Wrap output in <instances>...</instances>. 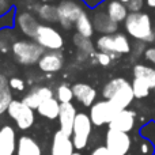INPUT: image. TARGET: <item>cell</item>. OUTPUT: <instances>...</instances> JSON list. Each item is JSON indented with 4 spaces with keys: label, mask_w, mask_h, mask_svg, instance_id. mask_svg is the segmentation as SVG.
I'll list each match as a JSON object with an SVG mask.
<instances>
[{
    "label": "cell",
    "mask_w": 155,
    "mask_h": 155,
    "mask_svg": "<svg viewBox=\"0 0 155 155\" xmlns=\"http://www.w3.org/2000/svg\"><path fill=\"white\" fill-rule=\"evenodd\" d=\"M8 116L15 121L16 127L22 131H26V129L31 128L33 124L35 121V114H34V109L26 105L23 101H18V99H14L11 102L10 107H8Z\"/></svg>",
    "instance_id": "8992f818"
},
{
    "label": "cell",
    "mask_w": 155,
    "mask_h": 155,
    "mask_svg": "<svg viewBox=\"0 0 155 155\" xmlns=\"http://www.w3.org/2000/svg\"><path fill=\"white\" fill-rule=\"evenodd\" d=\"M72 40H74V45H75L78 49V54H79V56L87 59L88 56H91V54L94 53V49L95 48H94V44H93V41H91V38L84 37V35L76 33V34H74Z\"/></svg>",
    "instance_id": "d4e9b609"
},
{
    "label": "cell",
    "mask_w": 155,
    "mask_h": 155,
    "mask_svg": "<svg viewBox=\"0 0 155 155\" xmlns=\"http://www.w3.org/2000/svg\"><path fill=\"white\" fill-rule=\"evenodd\" d=\"M14 59L22 65H33L38 64L40 59L45 53V49L37 41L29 40H18L11 45Z\"/></svg>",
    "instance_id": "3957f363"
},
{
    "label": "cell",
    "mask_w": 155,
    "mask_h": 155,
    "mask_svg": "<svg viewBox=\"0 0 155 155\" xmlns=\"http://www.w3.org/2000/svg\"><path fill=\"white\" fill-rule=\"evenodd\" d=\"M132 88H134V94L136 99H143L150 94L151 87L142 79H137V78H134L132 80Z\"/></svg>",
    "instance_id": "83f0119b"
},
{
    "label": "cell",
    "mask_w": 155,
    "mask_h": 155,
    "mask_svg": "<svg viewBox=\"0 0 155 155\" xmlns=\"http://www.w3.org/2000/svg\"><path fill=\"white\" fill-rule=\"evenodd\" d=\"M0 155H3V146H2V136H0Z\"/></svg>",
    "instance_id": "f35d334b"
},
{
    "label": "cell",
    "mask_w": 155,
    "mask_h": 155,
    "mask_svg": "<svg viewBox=\"0 0 155 155\" xmlns=\"http://www.w3.org/2000/svg\"><path fill=\"white\" fill-rule=\"evenodd\" d=\"M74 97L78 102L83 105V106H91L97 99V91L93 86L87 84V83H75L72 86Z\"/></svg>",
    "instance_id": "ac0fdd59"
},
{
    "label": "cell",
    "mask_w": 155,
    "mask_h": 155,
    "mask_svg": "<svg viewBox=\"0 0 155 155\" xmlns=\"http://www.w3.org/2000/svg\"><path fill=\"white\" fill-rule=\"evenodd\" d=\"M76 114H78L76 107L72 105V102H65V104L60 105V114H59L60 131H63L68 136H72V129Z\"/></svg>",
    "instance_id": "9a60e30c"
},
{
    "label": "cell",
    "mask_w": 155,
    "mask_h": 155,
    "mask_svg": "<svg viewBox=\"0 0 155 155\" xmlns=\"http://www.w3.org/2000/svg\"><path fill=\"white\" fill-rule=\"evenodd\" d=\"M146 49H147V46H146V42H143V41H136V42L132 45V56L135 57H139L142 56V54H144Z\"/></svg>",
    "instance_id": "1f68e13d"
},
{
    "label": "cell",
    "mask_w": 155,
    "mask_h": 155,
    "mask_svg": "<svg viewBox=\"0 0 155 155\" xmlns=\"http://www.w3.org/2000/svg\"><path fill=\"white\" fill-rule=\"evenodd\" d=\"M105 146L110 155H128L132 148V137L128 132L107 129L105 135Z\"/></svg>",
    "instance_id": "52a82bcc"
},
{
    "label": "cell",
    "mask_w": 155,
    "mask_h": 155,
    "mask_svg": "<svg viewBox=\"0 0 155 155\" xmlns=\"http://www.w3.org/2000/svg\"><path fill=\"white\" fill-rule=\"evenodd\" d=\"M8 86H10L12 90H16V91H23L25 87H26V83L22 78H18V76H14L8 80Z\"/></svg>",
    "instance_id": "4dcf8cb0"
},
{
    "label": "cell",
    "mask_w": 155,
    "mask_h": 155,
    "mask_svg": "<svg viewBox=\"0 0 155 155\" xmlns=\"http://www.w3.org/2000/svg\"><path fill=\"white\" fill-rule=\"evenodd\" d=\"M90 155H110L109 150L106 148V146H98L90 153Z\"/></svg>",
    "instance_id": "e575fe53"
},
{
    "label": "cell",
    "mask_w": 155,
    "mask_h": 155,
    "mask_svg": "<svg viewBox=\"0 0 155 155\" xmlns=\"http://www.w3.org/2000/svg\"><path fill=\"white\" fill-rule=\"evenodd\" d=\"M135 123H136V113L134 110L123 109L114 116V118L107 124V127H109V129L129 134L135 128Z\"/></svg>",
    "instance_id": "8fae6325"
},
{
    "label": "cell",
    "mask_w": 155,
    "mask_h": 155,
    "mask_svg": "<svg viewBox=\"0 0 155 155\" xmlns=\"http://www.w3.org/2000/svg\"><path fill=\"white\" fill-rule=\"evenodd\" d=\"M125 31L135 41H143L146 44L155 42V29L151 16L147 12H129L124 22Z\"/></svg>",
    "instance_id": "6da1fadb"
},
{
    "label": "cell",
    "mask_w": 155,
    "mask_h": 155,
    "mask_svg": "<svg viewBox=\"0 0 155 155\" xmlns=\"http://www.w3.org/2000/svg\"><path fill=\"white\" fill-rule=\"evenodd\" d=\"M105 11H106L107 15H109L116 23H123V22H125L127 16L129 15L127 4L121 3L120 0H109V2L106 3Z\"/></svg>",
    "instance_id": "44dd1931"
},
{
    "label": "cell",
    "mask_w": 155,
    "mask_h": 155,
    "mask_svg": "<svg viewBox=\"0 0 155 155\" xmlns=\"http://www.w3.org/2000/svg\"><path fill=\"white\" fill-rule=\"evenodd\" d=\"M34 40L46 51H60L64 46V38L56 27L51 25H40Z\"/></svg>",
    "instance_id": "9c48e42d"
},
{
    "label": "cell",
    "mask_w": 155,
    "mask_h": 155,
    "mask_svg": "<svg viewBox=\"0 0 155 155\" xmlns=\"http://www.w3.org/2000/svg\"><path fill=\"white\" fill-rule=\"evenodd\" d=\"M144 59L147 60L148 63H151L153 65H155V46H148L144 52Z\"/></svg>",
    "instance_id": "836d02e7"
},
{
    "label": "cell",
    "mask_w": 155,
    "mask_h": 155,
    "mask_svg": "<svg viewBox=\"0 0 155 155\" xmlns=\"http://www.w3.org/2000/svg\"><path fill=\"white\" fill-rule=\"evenodd\" d=\"M57 12L60 26L65 30H70L72 26H75V22L84 12V10L78 0H60L57 4Z\"/></svg>",
    "instance_id": "ba28073f"
},
{
    "label": "cell",
    "mask_w": 155,
    "mask_h": 155,
    "mask_svg": "<svg viewBox=\"0 0 155 155\" xmlns=\"http://www.w3.org/2000/svg\"><path fill=\"white\" fill-rule=\"evenodd\" d=\"M7 7V0H0V11H3Z\"/></svg>",
    "instance_id": "74e56055"
},
{
    "label": "cell",
    "mask_w": 155,
    "mask_h": 155,
    "mask_svg": "<svg viewBox=\"0 0 155 155\" xmlns=\"http://www.w3.org/2000/svg\"><path fill=\"white\" fill-rule=\"evenodd\" d=\"M74 143L71 136L65 135L63 131H57L53 135L51 147V155H72L74 154Z\"/></svg>",
    "instance_id": "e0dca14e"
},
{
    "label": "cell",
    "mask_w": 155,
    "mask_h": 155,
    "mask_svg": "<svg viewBox=\"0 0 155 155\" xmlns=\"http://www.w3.org/2000/svg\"><path fill=\"white\" fill-rule=\"evenodd\" d=\"M60 101L56 98V97H53V98H49L46 99L45 102H42V104L38 106L37 112L40 116H42V117L48 118V120H54V118H59V114H60Z\"/></svg>",
    "instance_id": "603a6c76"
},
{
    "label": "cell",
    "mask_w": 155,
    "mask_h": 155,
    "mask_svg": "<svg viewBox=\"0 0 155 155\" xmlns=\"http://www.w3.org/2000/svg\"><path fill=\"white\" fill-rule=\"evenodd\" d=\"M75 29H76V33H79V34L88 37V38L93 37L94 31H95L94 25H93V19L88 16L87 12H83L78 18V21L75 22Z\"/></svg>",
    "instance_id": "484cf974"
},
{
    "label": "cell",
    "mask_w": 155,
    "mask_h": 155,
    "mask_svg": "<svg viewBox=\"0 0 155 155\" xmlns=\"http://www.w3.org/2000/svg\"><path fill=\"white\" fill-rule=\"evenodd\" d=\"M118 112L120 109L109 99H101L95 101L90 106V118L95 127H102L105 124H109Z\"/></svg>",
    "instance_id": "30bf717a"
},
{
    "label": "cell",
    "mask_w": 155,
    "mask_h": 155,
    "mask_svg": "<svg viewBox=\"0 0 155 155\" xmlns=\"http://www.w3.org/2000/svg\"><path fill=\"white\" fill-rule=\"evenodd\" d=\"M95 60L97 63H98L99 65H102V67H109L110 64H112V60H113V56L109 53H105V52H97L95 54Z\"/></svg>",
    "instance_id": "f546056e"
},
{
    "label": "cell",
    "mask_w": 155,
    "mask_h": 155,
    "mask_svg": "<svg viewBox=\"0 0 155 155\" xmlns=\"http://www.w3.org/2000/svg\"><path fill=\"white\" fill-rule=\"evenodd\" d=\"M93 25L95 31L104 34H114L118 30V23H116L105 10H97L93 14Z\"/></svg>",
    "instance_id": "5bb4252c"
},
{
    "label": "cell",
    "mask_w": 155,
    "mask_h": 155,
    "mask_svg": "<svg viewBox=\"0 0 155 155\" xmlns=\"http://www.w3.org/2000/svg\"><path fill=\"white\" fill-rule=\"evenodd\" d=\"M16 25H18L19 30H21L26 37L34 38L41 23L38 22L37 16L33 12H30V11H23V12L18 14V16H16Z\"/></svg>",
    "instance_id": "2e32d148"
},
{
    "label": "cell",
    "mask_w": 155,
    "mask_h": 155,
    "mask_svg": "<svg viewBox=\"0 0 155 155\" xmlns=\"http://www.w3.org/2000/svg\"><path fill=\"white\" fill-rule=\"evenodd\" d=\"M146 4H147L150 8H154L155 10V0H146Z\"/></svg>",
    "instance_id": "8d00e7d4"
},
{
    "label": "cell",
    "mask_w": 155,
    "mask_h": 155,
    "mask_svg": "<svg viewBox=\"0 0 155 155\" xmlns=\"http://www.w3.org/2000/svg\"><path fill=\"white\" fill-rule=\"evenodd\" d=\"M16 155H42L41 147L34 137L23 135L19 137L16 146Z\"/></svg>",
    "instance_id": "ffe728a7"
},
{
    "label": "cell",
    "mask_w": 155,
    "mask_h": 155,
    "mask_svg": "<svg viewBox=\"0 0 155 155\" xmlns=\"http://www.w3.org/2000/svg\"><path fill=\"white\" fill-rule=\"evenodd\" d=\"M72 155H82V154H80V153H74Z\"/></svg>",
    "instance_id": "60d3db41"
},
{
    "label": "cell",
    "mask_w": 155,
    "mask_h": 155,
    "mask_svg": "<svg viewBox=\"0 0 155 155\" xmlns=\"http://www.w3.org/2000/svg\"><path fill=\"white\" fill-rule=\"evenodd\" d=\"M12 88L10 87V86H7V87H4L2 90V93H0V116L3 114V113H5L8 110V107H10L11 102L14 101L12 99Z\"/></svg>",
    "instance_id": "f1b7e54d"
},
{
    "label": "cell",
    "mask_w": 155,
    "mask_h": 155,
    "mask_svg": "<svg viewBox=\"0 0 155 155\" xmlns=\"http://www.w3.org/2000/svg\"><path fill=\"white\" fill-rule=\"evenodd\" d=\"M0 136H2L3 155H14L16 153V146H18L15 129L11 125H4L0 129Z\"/></svg>",
    "instance_id": "d6986e66"
},
{
    "label": "cell",
    "mask_w": 155,
    "mask_h": 155,
    "mask_svg": "<svg viewBox=\"0 0 155 155\" xmlns=\"http://www.w3.org/2000/svg\"><path fill=\"white\" fill-rule=\"evenodd\" d=\"M144 5V0H129L127 3V8L129 12H140Z\"/></svg>",
    "instance_id": "d6a6232c"
},
{
    "label": "cell",
    "mask_w": 155,
    "mask_h": 155,
    "mask_svg": "<svg viewBox=\"0 0 155 155\" xmlns=\"http://www.w3.org/2000/svg\"><path fill=\"white\" fill-rule=\"evenodd\" d=\"M93 125L94 124L90 118V114H86V113H78L76 114L72 129V143L75 150L80 151L86 148L88 139L91 136Z\"/></svg>",
    "instance_id": "5b68a950"
},
{
    "label": "cell",
    "mask_w": 155,
    "mask_h": 155,
    "mask_svg": "<svg viewBox=\"0 0 155 155\" xmlns=\"http://www.w3.org/2000/svg\"><path fill=\"white\" fill-rule=\"evenodd\" d=\"M132 74H134V78L144 80L151 88L155 90V68L146 64H135Z\"/></svg>",
    "instance_id": "cb8c5ba5"
},
{
    "label": "cell",
    "mask_w": 155,
    "mask_h": 155,
    "mask_svg": "<svg viewBox=\"0 0 155 155\" xmlns=\"http://www.w3.org/2000/svg\"><path fill=\"white\" fill-rule=\"evenodd\" d=\"M5 87H7V86H5ZM3 88H4V87H2V86H0V93H2V90H3Z\"/></svg>",
    "instance_id": "b9f144b4"
},
{
    "label": "cell",
    "mask_w": 155,
    "mask_h": 155,
    "mask_svg": "<svg viewBox=\"0 0 155 155\" xmlns=\"http://www.w3.org/2000/svg\"><path fill=\"white\" fill-rule=\"evenodd\" d=\"M37 65L45 74L59 72L64 67V57L59 51H48L42 54Z\"/></svg>",
    "instance_id": "7c38bea8"
},
{
    "label": "cell",
    "mask_w": 155,
    "mask_h": 155,
    "mask_svg": "<svg viewBox=\"0 0 155 155\" xmlns=\"http://www.w3.org/2000/svg\"><path fill=\"white\" fill-rule=\"evenodd\" d=\"M142 154H146V155L150 154V150H148V144H147V143H143V144H142Z\"/></svg>",
    "instance_id": "d590c367"
},
{
    "label": "cell",
    "mask_w": 155,
    "mask_h": 155,
    "mask_svg": "<svg viewBox=\"0 0 155 155\" xmlns=\"http://www.w3.org/2000/svg\"><path fill=\"white\" fill-rule=\"evenodd\" d=\"M53 90L48 86H34V87L30 88V91L23 97L22 101L26 105H29L31 109L37 110L42 102H45L49 98H53Z\"/></svg>",
    "instance_id": "4fadbf2b"
},
{
    "label": "cell",
    "mask_w": 155,
    "mask_h": 155,
    "mask_svg": "<svg viewBox=\"0 0 155 155\" xmlns=\"http://www.w3.org/2000/svg\"><path fill=\"white\" fill-rule=\"evenodd\" d=\"M102 97L105 99H109L120 110L128 109V106L135 99L132 83H129L125 78H114L104 86Z\"/></svg>",
    "instance_id": "7a4b0ae2"
},
{
    "label": "cell",
    "mask_w": 155,
    "mask_h": 155,
    "mask_svg": "<svg viewBox=\"0 0 155 155\" xmlns=\"http://www.w3.org/2000/svg\"><path fill=\"white\" fill-rule=\"evenodd\" d=\"M34 12L41 21L46 23H56L59 22V12L57 5H53L51 3H38L34 5Z\"/></svg>",
    "instance_id": "7402d4cb"
},
{
    "label": "cell",
    "mask_w": 155,
    "mask_h": 155,
    "mask_svg": "<svg viewBox=\"0 0 155 155\" xmlns=\"http://www.w3.org/2000/svg\"><path fill=\"white\" fill-rule=\"evenodd\" d=\"M97 49L112 56L117 54H128L132 51V44L129 38L123 33H114V34H104L97 40Z\"/></svg>",
    "instance_id": "277c9868"
},
{
    "label": "cell",
    "mask_w": 155,
    "mask_h": 155,
    "mask_svg": "<svg viewBox=\"0 0 155 155\" xmlns=\"http://www.w3.org/2000/svg\"><path fill=\"white\" fill-rule=\"evenodd\" d=\"M56 98L60 101V104H65V102H71L75 97H74L72 86H70L68 83H61L57 86L56 88Z\"/></svg>",
    "instance_id": "4316f807"
},
{
    "label": "cell",
    "mask_w": 155,
    "mask_h": 155,
    "mask_svg": "<svg viewBox=\"0 0 155 155\" xmlns=\"http://www.w3.org/2000/svg\"><path fill=\"white\" fill-rule=\"evenodd\" d=\"M120 2H121V3H124V4H127V3H128L129 0H120Z\"/></svg>",
    "instance_id": "ab89813d"
}]
</instances>
